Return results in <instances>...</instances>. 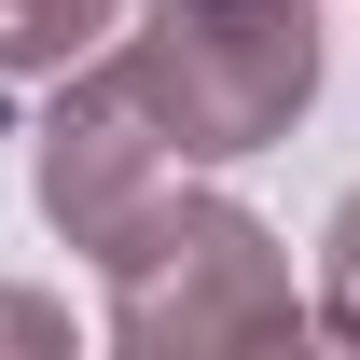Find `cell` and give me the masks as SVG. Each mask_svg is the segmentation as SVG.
<instances>
[{
    "label": "cell",
    "instance_id": "cell-1",
    "mask_svg": "<svg viewBox=\"0 0 360 360\" xmlns=\"http://www.w3.org/2000/svg\"><path fill=\"white\" fill-rule=\"evenodd\" d=\"M97 0H0V56H42V42H84Z\"/></svg>",
    "mask_w": 360,
    "mask_h": 360
}]
</instances>
